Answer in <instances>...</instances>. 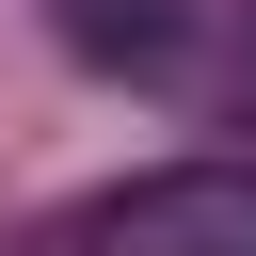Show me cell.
<instances>
[{"mask_svg": "<svg viewBox=\"0 0 256 256\" xmlns=\"http://www.w3.org/2000/svg\"><path fill=\"white\" fill-rule=\"evenodd\" d=\"M80 256H256V160H176L80 208Z\"/></svg>", "mask_w": 256, "mask_h": 256, "instance_id": "1", "label": "cell"}]
</instances>
